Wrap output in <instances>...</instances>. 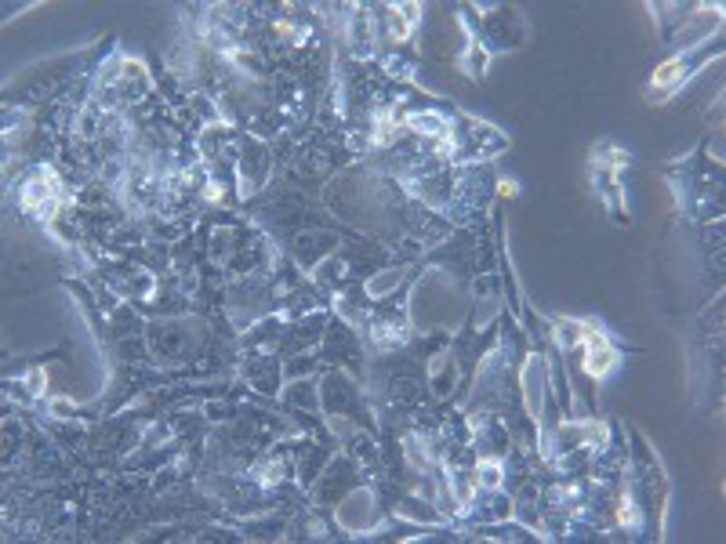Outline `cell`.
<instances>
[{
  "instance_id": "1",
  "label": "cell",
  "mask_w": 726,
  "mask_h": 544,
  "mask_svg": "<svg viewBox=\"0 0 726 544\" xmlns=\"http://www.w3.org/2000/svg\"><path fill=\"white\" fill-rule=\"evenodd\" d=\"M145 352L153 355L164 367H174V363H190L196 352H200L204 327L190 316H164L145 323Z\"/></svg>"
},
{
  "instance_id": "2",
  "label": "cell",
  "mask_w": 726,
  "mask_h": 544,
  "mask_svg": "<svg viewBox=\"0 0 726 544\" xmlns=\"http://www.w3.org/2000/svg\"><path fill=\"white\" fill-rule=\"evenodd\" d=\"M719 51H723L719 40H715V44L709 40V44L690 48V51H679L676 59H669L661 69H653L650 88H647V102H650V106H661V102H669L683 88V83H687L693 73H698L712 55H719Z\"/></svg>"
},
{
  "instance_id": "3",
  "label": "cell",
  "mask_w": 726,
  "mask_h": 544,
  "mask_svg": "<svg viewBox=\"0 0 726 544\" xmlns=\"http://www.w3.org/2000/svg\"><path fill=\"white\" fill-rule=\"evenodd\" d=\"M320 411L327 417H349L352 425H371L367 417V400H363V389L356 378H349L346 371L335 367L324 374V381H320Z\"/></svg>"
},
{
  "instance_id": "4",
  "label": "cell",
  "mask_w": 726,
  "mask_h": 544,
  "mask_svg": "<svg viewBox=\"0 0 726 544\" xmlns=\"http://www.w3.org/2000/svg\"><path fill=\"white\" fill-rule=\"evenodd\" d=\"M360 487V462L352 454H338L324 465V472L316 476V483L309 487L316 508H335L349 490Z\"/></svg>"
},
{
  "instance_id": "5",
  "label": "cell",
  "mask_w": 726,
  "mask_h": 544,
  "mask_svg": "<svg viewBox=\"0 0 726 544\" xmlns=\"http://www.w3.org/2000/svg\"><path fill=\"white\" fill-rule=\"evenodd\" d=\"M375 516H378V501H375L371 490H363V487L349 490V494L335 505V519L346 533H363L371 522H375Z\"/></svg>"
},
{
  "instance_id": "6",
  "label": "cell",
  "mask_w": 726,
  "mask_h": 544,
  "mask_svg": "<svg viewBox=\"0 0 726 544\" xmlns=\"http://www.w3.org/2000/svg\"><path fill=\"white\" fill-rule=\"evenodd\" d=\"M338 250V236L324 233V229H298L290 236V258H295L298 269H316L327 255Z\"/></svg>"
},
{
  "instance_id": "7",
  "label": "cell",
  "mask_w": 726,
  "mask_h": 544,
  "mask_svg": "<svg viewBox=\"0 0 726 544\" xmlns=\"http://www.w3.org/2000/svg\"><path fill=\"white\" fill-rule=\"evenodd\" d=\"M425 385L432 389L436 400H451L458 385V349H443L425 363Z\"/></svg>"
},
{
  "instance_id": "8",
  "label": "cell",
  "mask_w": 726,
  "mask_h": 544,
  "mask_svg": "<svg viewBox=\"0 0 726 544\" xmlns=\"http://www.w3.org/2000/svg\"><path fill=\"white\" fill-rule=\"evenodd\" d=\"M244 378L251 389L273 396L280 389V381H284V363H276L273 355H251V360L244 363Z\"/></svg>"
},
{
  "instance_id": "9",
  "label": "cell",
  "mask_w": 726,
  "mask_h": 544,
  "mask_svg": "<svg viewBox=\"0 0 726 544\" xmlns=\"http://www.w3.org/2000/svg\"><path fill=\"white\" fill-rule=\"evenodd\" d=\"M581 355H585V374L593 381H607L621 363V352L614 349V341L596 345V349H581Z\"/></svg>"
},
{
  "instance_id": "10",
  "label": "cell",
  "mask_w": 726,
  "mask_h": 544,
  "mask_svg": "<svg viewBox=\"0 0 726 544\" xmlns=\"http://www.w3.org/2000/svg\"><path fill=\"white\" fill-rule=\"evenodd\" d=\"M284 406H290V411H309V414H320V385L309 381V378H295L287 381L284 389Z\"/></svg>"
},
{
  "instance_id": "11",
  "label": "cell",
  "mask_w": 726,
  "mask_h": 544,
  "mask_svg": "<svg viewBox=\"0 0 726 544\" xmlns=\"http://www.w3.org/2000/svg\"><path fill=\"white\" fill-rule=\"evenodd\" d=\"M487 62H491V51H487L480 40H476L472 34H469V40H465V51L458 55V66L469 73L472 80H483V73H487Z\"/></svg>"
}]
</instances>
